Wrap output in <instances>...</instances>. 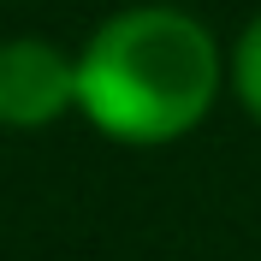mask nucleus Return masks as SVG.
Here are the masks:
<instances>
[{"label": "nucleus", "mask_w": 261, "mask_h": 261, "mask_svg": "<svg viewBox=\"0 0 261 261\" xmlns=\"http://www.w3.org/2000/svg\"><path fill=\"white\" fill-rule=\"evenodd\" d=\"M220 95V48L190 12L130 6L77 54V107L113 143H172L208 119Z\"/></svg>", "instance_id": "f257e3e1"}, {"label": "nucleus", "mask_w": 261, "mask_h": 261, "mask_svg": "<svg viewBox=\"0 0 261 261\" xmlns=\"http://www.w3.org/2000/svg\"><path fill=\"white\" fill-rule=\"evenodd\" d=\"M77 107V60L60 54L42 36L0 42V125L6 130H42Z\"/></svg>", "instance_id": "f03ea898"}, {"label": "nucleus", "mask_w": 261, "mask_h": 261, "mask_svg": "<svg viewBox=\"0 0 261 261\" xmlns=\"http://www.w3.org/2000/svg\"><path fill=\"white\" fill-rule=\"evenodd\" d=\"M231 83H238V95L244 107L261 119V18L238 36V60H231Z\"/></svg>", "instance_id": "7ed1b4c3"}]
</instances>
